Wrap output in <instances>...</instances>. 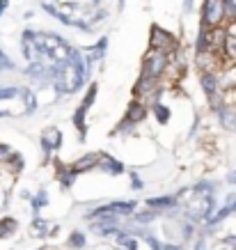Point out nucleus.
<instances>
[{
    "mask_svg": "<svg viewBox=\"0 0 236 250\" xmlns=\"http://www.w3.org/2000/svg\"><path fill=\"white\" fill-rule=\"evenodd\" d=\"M87 78H90V74L80 71L78 67L69 64V62H62L53 87L60 92V94H74V92H78L85 83H87Z\"/></svg>",
    "mask_w": 236,
    "mask_h": 250,
    "instance_id": "nucleus-1",
    "label": "nucleus"
},
{
    "mask_svg": "<svg viewBox=\"0 0 236 250\" xmlns=\"http://www.w3.org/2000/svg\"><path fill=\"white\" fill-rule=\"evenodd\" d=\"M170 67H172V55L163 53V51H154V48H149V51L145 53V58H142V74L158 78V81L168 74Z\"/></svg>",
    "mask_w": 236,
    "mask_h": 250,
    "instance_id": "nucleus-2",
    "label": "nucleus"
},
{
    "mask_svg": "<svg viewBox=\"0 0 236 250\" xmlns=\"http://www.w3.org/2000/svg\"><path fill=\"white\" fill-rule=\"evenodd\" d=\"M227 23V12H225V0H204L202 5V23L204 28H218Z\"/></svg>",
    "mask_w": 236,
    "mask_h": 250,
    "instance_id": "nucleus-3",
    "label": "nucleus"
},
{
    "mask_svg": "<svg viewBox=\"0 0 236 250\" xmlns=\"http://www.w3.org/2000/svg\"><path fill=\"white\" fill-rule=\"evenodd\" d=\"M149 48L154 51H163V53L168 55H175L179 51V42L172 32L163 30L160 25H152V30H149Z\"/></svg>",
    "mask_w": 236,
    "mask_h": 250,
    "instance_id": "nucleus-4",
    "label": "nucleus"
},
{
    "mask_svg": "<svg viewBox=\"0 0 236 250\" xmlns=\"http://www.w3.org/2000/svg\"><path fill=\"white\" fill-rule=\"evenodd\" d=\"M97 94H99V85L92 83L90 87H87V94L83 97V104H80V106L76 108V113H74V126H76L80 140H85V131H87V122H85V117H87V110H90V106L94 104Z\"/></svg>",
    "mask_w": 236,
    "mask_h": 250,
    "instance_id": "nucleus-5",
    "label": "nucleus"
},
{
    "mask_svg": "<svg viewBox=\"0 0 236 250\" xmlns=\"http://www.w3.org/2000/svg\"><path fill=\"white\" fill-rule=\"evenodd\" d=\"M147 117V104L145 101H140V99H136V101H131L129 108H126V115H124V120L119 122V126H117V133H122V131H126L129 126H136V124H140V122Z\"/></svg>",
    "mask_w": 236,
    "mask_h": 250,
    "instance_id": "nucleus-6",
    "label": "nucleus"
},
{
    "mask_svg": "<svg viewBox=\"0 0 236 250\" xmlns=\"http://www.w3.org/2000/svg\"><path fill=\"white\" fill-rule=\"evenodd\" d=\"M62 147V131L58 126H51V129H46L41 133V149H44V159L48 161L51 159V154L58 152Z\"/></svg>",
    "mask_w": 236,
    "mask_h": 250,
    "instance_id": "nucleus-7",
    "label": "nucleus"
},
{
    "mask_svg": "<svg viewBox=\"0 0 236 250\" xmlns=\"http://www.w3.org/2000/svg\"><path fill=\"white\" fill-rule=\"evenodd\" d=\"M199 83H202V90H204L206 97L222 92L220 74H216V71H202V74H199Z\"/></svg>",
    "mask_w": 236,
    "mask_h": 250,
    "instance_id": "nucleus-8",
    "label": "nucleus"
},
{
    "mask_svg": "<svg viewBox=\"0 0 236 250\" xmlns=\"http://www.w3.org/2000/svg\"><path fill=\"white\" fill-rule=\"evenodd\" d=\"M99 161H101V154L92 152V154H85V156H80V159L74 163V172L76 174H83L87 172V170H94V167H99Z\"/></svg>",
    "mask_w": 236,
    "mask_h": 250,
    "instance_id": "nucleus-9",
    "label": "nucleus"
},
{
    "mask_svg": "<svg viewBox=\"0 0 236 250\" xmlns=\"http://www.w3.org/2000/svg\"><path fill=\"white\" fill-rule=\"evenodd\" d=\"M99 170H103L106 174H122L124 172V163L122 161H117L115 156H110V154H101Z\"/></svg>",
    "mask_w": 236,
    "mask_h": 250,
    "instance_id": "nucleus-10",
    "label": "nucleus"
},
{
    "mask_svg": "<svg viewBox=\"0 0 236 250\" xmlns=\"http://www.w3.org/2000/svg\"><path fill=\"white\" fill-rule=\"evenodd\" d=\"M216 117H218V122H220L222 129L227 131H234L236 133V110L229 106H222L218 113H216Z\"/></svg>",
    "mask_w": 236,
    "mask_h": 250,
    "instance_id": "nucleus-11",
    "label": "nucleus"
},
{
    "mask_svg": "<svg viewBox=\"0 0 236 250\" xmlns=\"http://www.w3.org/2000/svg\"><path fill=\"white\" fill-rule=\"evenodd\" d=\"M172 207H177V195L149 197L147 200V209H154V211H163V209H172Z\"/></svg>",
    "mask_w": 236,
    "mask_h": 250,
    "instance_id": "nucleus-12",
    "label": "nucleus"
},
{
    "mask_svg": "<svg viewBox=\"0 0 236 250\" xmlns=\"http://www.w3.org/2000/svg\"><path fill=\"white\" fill-rule=\"evenodd\" d=\"M21 104H23V108H25V115H32L35 110L39 108V104H37V94L30 90V87H21Z\"/></svg>",
    "mask_w": 236,
    "mask_h": 250,
    "instance_id": "nucleus-13",
    "label": "nucleus"
},
{
    "mask_svg": "<svg viewBox=\"0 0 236 250\" xmlns=\"http://www.w3.org/2000/svg\"><path fill=\"white\" fill-rule=\"evenodd\" d=\"M76 177H78V174L74 172V167H71V166H69V167L60 166V170H58V179H60V184L64 186V188H71V186H74V182H76Z\"/></svg>",
    "mask_w": 236,
    "mask_h": 250,
    "instance_id": "nucleus-14",
    "label": "nucleus"
},
{
    "mask_svg": "<svg viewBox=\"0 0 236 250\" xmlns=\"http://www.w3.org/2000/svg\"><path fill=\"white\" fill-rule=\"evenodd\" d=\"M106 46H108V37H101L99 44L92 46V48H90V53H87V60H90V62L101 60V58L106 55Z\"/></svg>",
    "mask_w": 236,
    "mask_h": 250,
    "instance_id": "nucleus-15",
    "label": "nucleus"
},
{
    "mask_svg": "<svg viewBox=\"0 0 236 250\" xmlns=\"http://www.w3.org/2000/svg\"><path fill=\"white\" fill-rule=\"evenodd\" d=\"M16 220L14 218H0V239H5V236H12L16 232Z\"/></svg>",
    "mask_w": 236,
    "mask_h": 250,
    "instance_id": "nucleus-16",
    "label": "nucleus"
},
{
    "mask_svg": "<svg viewBox=\"0 0 236 250\" xmlns=\"http://www.w3.org/2000/svg\"><path fill=\"white\" fill-rule=\"evenodd\" d=\"M5 167H7V170H9V172H12V174H19V172H21V170H23V167H25V159H23L21 154L16 152L14 156L9 159V163H7V166H5Z\"/></svg>",
    "mask_w": 236,
    "mask_h": 250,
    "instance_id": "nucleus-17",
    "label": "nucleus"
},
{
    "mask_svg": "<svg viewBox=\"0 0 236 250\" xmlns=\"http://www.w3.org/2000/svg\"><path fill=\"white\" fill-rule=\"evenodd\" d=\"M225 60L229 64H236V37L227 35V44H225Z\"/></svg>",
    "mask_w": 236,
    "mask_h": 250,
    "instance_id": "nucleus-18",
    "label": "nucleus"
},
{
    "mask_svg": "<svg viewBox=\"0 0 236 250\" xmlns=\"http://www.w3.org/2000/svg\"><path fill=\"white\" fill-rule=\"evenodd\" d=\"M152 113L156 115V120H158L160 124H165V122L170 120V108H165L163 104H154V106H152Z\"/></svg>",
    "mask_w": 236,
    "mask_h": 250,
    "instance_id": "nucleus-19",
    "label": "nucleus"
},
{
    "mask_svg": "<svg viewBox=\"0 0 236 250\" xmlns=\"http://www.w3.org/2000/svg\"><path fill=\"white\" fill-rule=\"evenodd\" d=\"M14 154L16 152L12 149V147H9V145H2V143H0V166H7L9 159H12Z\"/></svg>",
    "mask_w": 236,
    "mask_h": 250,
    "instance_id": "nucleus-20",
    "label": "nucleus"
},
{
    "mask_svg": "<svg viewBox=\"0 0 236 250\" xmlns=\"http://www.w3.org/2000/svg\"><path fill=\"white\" fill-rule=\"evenodd\" d=\"M225 12H227V21H236V0H225Z\"/></svg>",
    "mask_w": 236,
    "mask_h": 250,
    "instance_id": "nucleus-21",
    "label": "nucleus"
},
{
    "mask_svg": "<svg viewBox=\"0 0 236 250\" xmlns=\"http://www.w3.org/2000/svg\"><path fill=\"white\" fill-rule=\"evenodd\" d=\"M69 246H71V248H83V246H85V236L80 234V232H74V234H71V239H69Z\"/></svg>",
    "mask_w": 236,
    "mask_h": 250,
    "instance_id": "nucleus-22",
    "label": "nucleus"
},
{
    "mask_svg": "<svg viewBox=\"0 0 236 250\" xmlns=\"http://www.w3.org/2000/svg\"><path fill=\"white\" fill-rule=\"evenodd\" d=\"M48 205V193L46 190H41V193H37V197H35V207H46Z\"/></svg>",
    "mask_w": 236,
    "mask_h": 250,
    "instance_id": "nucleus-23",
    "label": "nucleus"
},
{
    "mask_svg": "<svg viewBox=\"0 0 236 250\" xmlns=\"http://www.w3.org/2000/svg\"><path fill=\"white\" fill-rule=\"evenodd\" d=\"M142 186H145V184H142V179H140V177H138L136 172H131V188L140 190V188H142Z\"/></svg>",
    "mask_w": 236,
    "mask_h": 250,
    "instance_id": "nucleus-24",
    "label": "nucleus"
},
{
    "mask_svg": "<svg viewBox=\"0 0 236 250\" xmlns=\"http://www.w3.org/2000/svg\"><path fill=\"white\" fill-rule=\"evenodd\" d=\"M225 30H227L229 37H236V21H227V23H225Z\"/></svg>",
    "mask_w": 236,
    "mask_h": 250,
    "instance_id": "nucleus-25",
    "label": "nucleus"
},
{
    "mask_svg": "<svg viewBox=\"0 0 236 250\" xmlns=\"http://www.w3.org/2000/svg\"><path fill=\"white\" fill-rule=\"evenodd\" d=\"M9 7V0H0V16H2V12Z\"/></svg>",
    "mask_w": 236,
    "mask_h": 250,
    "instance_id": "nucleus-26",
    "label": "nucleus"
},
{
    "mask_svg": "<svg viewBox=\"0 0 236 250\" xmlns=\"http://www.w3.org/2000/svg\"><path fill=\"white\" fill-rule=\"evenodd\" d=\"M227 184H236V170L227 174Z\"/></svg>",
    "mask_w": 236,
    "mask_h": 250,
    "instance_id": "nucleus-27",
    "label": "nucleus"
},
{
    "mask_svg": "<svg viewBox=\"0 0 236 250\" xmlns=\"http://www.w3.org/2000/svg\"><path fill=\"white\" fill-rule=\"evenodd\" d=\"M183 9H186V12H191V9H193V0H183Z\"/></svg>",
    "mask_w": 236,
    "mask_h": 250,
    "instance_id": "nucleus-28",
    "label": "nucleus"
},
{
    "mask_svg": "<svg viewBox=\"0 0 236 250\" xmlns=\"http://www.w3.org/2000/svg\"><path fill=\"white\" fill-rule=\"evenodd\" d=\"M90 2H92V5H99V2H101V0H90Z\"/></svg>",
    "mask_w": 236,
    "mask_h": 250,
    "instance_id": "nucleus-29",
    "label": "nucleus"
},
{
    "mask_svg": "<svg viewBox=\"0 0 236 250\" xmlns=\"http://www.w3.org/2000/svg\"><path fill=\"white\" fill-rule=\"evenodd\" d=\"M119 7H124V0H119Z\"/></svg>",
    "mask_w": 236,
    "mask_h": 250,
    "instance_id": "nucleus-30",
    "label": "nucleus"
}]
</instances>
